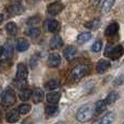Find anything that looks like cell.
<instances>
[{
    "mask_svg": "<svg viewBox=\"0 0 124 124\" xmlns=\"http://www.w3.org/2000/svg\"><path fill=\"white\" fill-rule=\"evenodd\" d=\"M113 4H114V0H105L103 3H102V7H101L102 12L103 13H108L112 9Z\"/></svg>",
    "mask_w": 124,
    "mask_h": 124,
    "instance_id": "cell-28",
    "label": "cell"
},
{
    "mask_svg": "<svg viewBox=\"0 0 124 124\" xmlns=\"http://www.w3.org/2000/svg\"><path fill=\"white\" fill-rule=\"evenodd\" d=\"M60 93H49V94H47V97H46V99H47V102H49L50 105H57V103L59 102V100H60Z\"/></svg>",
    "mask_w": 124,
    "mask_h": 124,
    "instance_id": "cell-15",
    "label": "cell"
},
{
    "mask_svg": "<svg viewBox=\"0 0 124 124\" xmlns=\"http://www.w3.org/2000/svg\"><path fill=\"white\" fill-rule=\"evenodd\" d=\"M32 98L35 103H39L44 99V92L40 88H35L34 92L32 93Z\"/></svg>",
    "mask_w": 124,
    "mask_h": 124,
    "instance_id": "cell-14",
    "label": "cell"
},
{
    "mask_svg": "<svg viewBox=\"0 0 124 124\" xmlns=\"http://www.w3.org/2000/svg\"><path fill=\"white\" fill-rule=\"evenodd\" d=\"M119 98H120V95H119L118 93H116V92H111L107 96V98H106L105 100H106V102H107V105H110V103L116 102Z\"/></svg>",
    "mask_w": 124,
    "mask_h": 124,
    "instance_id": "cell-24",
    "label": "cell"
},
{
    "mask_svg": "<svg viewBox=\"0 0 124 124\" xmlns=\"http://www.w3.org/2000/svg\"><path fill=\"white\" fill-rule=\"evenodd\" d=\"M63 46V40L60 36H54L50 40V48L51 49H58Z\"/></svg>",
    "mask_w": 124,
    "mask_h": 124,
    "instance_id": "cell-20",
    "label": "cell"
},
{
    "mask_svg": "<svg viewBox=\"0 0 124 124\" xmlns=\"http://www.w3.org/2000/svg\"><path fill=\"white\" fill-rule=\"evenodd\" d=\"M95 109L94 106L90 105V103H87V105H84L83 107H81L78 109L76 113V120L78 122H87L90 119L94 116L95 114Z\"/></svg>",
    "mask_w": 124,
    "mask_h": 124,
    "instance_id": "cell-1",
    "label": "cell"
},
{
    "mask_svg": "<svg viewBox=\"0 0 124 124\" xmlns=\"http://www.w3.org/2000/svg\"><path fill=\"white\" fill-rule=\"evenodd\" d=\"M25 34L27 36L32 37V38H36V37H38L40 35V30L38 27H35V26L34 27H30L25 31Z\"/></svg>",
    "mask_w": 124,
    "mask_h": 124,
    "instance_id": "cell-21",
    "label": "cell"
},
{
    "mask_svg": "<svg viewBox=\"0 0 124 124\" xmlns=\"http://www.w3.org/2000/svg\"><path fill=\"white\" fill-rule=\"evenodd\" d=\"M1 119H2V113H1V111H0V122H1Z\"/></svg>",
    "mask_w": 124,
    "mask_h": 124,
    "instance_id": "cell-37",
    "label": "cell"
},
{
    "mask_svg": "<svg viewBox=\"0 0 124 124\" xmlns=\"http://www.w3.org/2000/svg\"><path fill=\"white\" fill-rule=\"evenodd\" d=\"M39 16H32V17H30V19L27 20V22L26 23L28 24V25H36V24H38L39 23Z\"/></svg>",
    "mask_w": 124,
    "mask_h": 124,
    "instance_id": "cell-32",
    "label": "cell"
},
{
    "mask_svg": "<svg viewBox=\"0 0 124 124\" xmlns=\"http://www.w3.org/2000/svg\"><path fill=\"white\" fill-rule=\"evenodd\" d=\"M48 66L50 68H58L61 63V57L58 54H51L48 58Z\"/></svg>",
    "mask_w": 124,
    "mask_h": 124,
    "instance_id": "cell-10",
    "label": "cell"
},
{
    "mask_svg": "<svg viewBox=\"0 0 124 124\" xmlns=\"http://www.w3.org/2000/svg\"><path fill=\"white\" fill-rule=\"evenodd\" d=\"M59 81H57V79H50V81H48L47 83H46V88L49 90H54V89H57V88L59 87Z\"/></svg>",
    "mask_w": 124,
    "mask_h": 124,
    "instance_id": "cell-29",
    "label": "cell"
},
{
    "mask_svg": "<svg viewBox=\"0 0 124 124\" xmlns=\"http://www.w3.org/2000/svg\"><path fill=\"white\" fill-rule=\"evenodd\" d=\"M44 26H45L46 31H48V32H51V33L58 32L59 27H60V25H59V22L56 21V20H47V21L45 22V24H44Z\"/></svg>",
    "mask_w": 124,
    "mask_h": 124,
    "instance_id": "cell-6",
    "label": "cell"
},
{
    "mask_svg": "<svg viewBox=\"0 0 124 124\" xmlns=\"http://www.w3.org/2000/svg\"><path fill=\"white\" fill-rule=\"evenodd\" d=\"M123 82H124V75H120V76H118L114 79V84L116 85H121V84H123Z\"/></svg>",
    "mask_w": 124,
    "mask_h": 124,
    "instance_id": "cell-33",
    "label": "cell"
},
{
    "mask_svg": "<svg viewBox=\"0 0 124 124\" xmlns=\"http://www.w3.org/2000/svg\"><path fill=\"white\" fill-rule=\"evenodd\" d=\"M20 99L23 101H26L30 99V97L32 96V90L28 89V88H23V89H21V92H20Z\"/></svg>",
    "mask_w": 124,
    "mask_h": 124,
    "instance_id": "cell-26",
    "label": "cell"
},
{
    "mask_svg": "<svg viewBox=\"0 0 124 124\" xmlns=\"http://www.w3.org/2000/svg\"><path fill=\"white\" fill-rule=\"evenodd\" d=\"M123 124H124V123H123Z\"/></svg>",
    "mask_w": 124,
    "mask_h": 124,
    "instance_id": "cell-39",
    "label": "cell"
},
{
    "mask_svg": "<svg viewBox=\"0 0 124 124\" xmlns=\"http://www.w3.org/2000/svg\"><path fill=\"white\" fill-rule=\"evenodd\" d=\"M90 38H92V34H90V33H88V32L82 33V34H79L78 37H77V43L78 44H85V43H87Z\"/></svg>",
    "mask_w": 124,
    "mask_h": 124,
    "instance_id": "cell-25",
    "label": "cell"
},
{
    "mask_svg": "<svg viewBox=\"0 0 124 124\" xmlns=\"http://www.w3.org/2000/svg\"><path fill=\"white\" fill-rule=\"evenodd\" d=\"M45 110H46V114H47L48 116H52L58 113L59 108L57 107V105H49L46 107Z\"/></svg>",
    "mask_w": 124,
    "mask_h": 124,
    "instance_id": "cell-27",
    "label": "cell"
},
{
    "mask_svg": "<svg viewBox=\"0 0 124 124\" xmlns=\"http://www.w3.org/2000/svg\"><path fill=\"white\" fill-rule=\"evenodd\" d=\"M63 10V4L61 2H54L51 3L47 9V12L50 15H57Z\"/></svg>",
    "mask_w": 124,
    "mask_h": 124,
    "instance_id": "cell-7",
    "label": "cell"
},
{
    "mask_svg": "<svg viewBox=\"0 0 124 124\" xmlns=\"http://www.w3.org/2000/svg\"><path fill=\"white\" fill-rule=\"evenodd\" d=\"M89 73V66L85 65V64H81V65L75 66L71 72V77L73 81L77 82L79 79H82L85 75H87Z\"/></svg>",
    "mask_w": 124,
    "mask_h": 124,
    "instance_id": "cell-3",
    "label": "cell"
},
{
    "mask_svg": "<svg viewBox=\"0 0 124 124\" xmlns=\"http://www.w3.org/2000/svg\"><path fill=\"white\" fill-rule=\"evenodd\" d=\"M124 54V47L122 45H118V46H108L107 49L105 51L106 57L110 58L111 60H118Z\"/></svg>",
    "mask_w": 124,
    "mask_h": 124,
    "instance_id": "cell-2",
    "label": "cell"
},
{
    "mask_svg": "<svg viewBox=\"0 0 124 124\" xmlns=\"http://www.w3.org/2000/svg\"><path fill=\"white\" fill-rule=\"evenodd\" d=\"M2 21H3V15H2V14H0V24L2 23Z\"/></svg>",
    "mask_w": 124,
    "mask_h": 124,
    "instance_id": "cell-35",
    "label": "cell"
},
{
    "mask_svg": "<svg viewBox=\"0 0 124 124\" xmlns=\"http://www.w3.org/2000/svg\"><path fill=\"white\" fill-rule=\"evenodd\" d=\"M17 111L21 114H26L31 111V106L27 105V103H23V105H20L19 108H17Z\"/></svg>",
    "mask_w": 124,
    "mask_h": 124,
    "instance_id": "cell-30",
    "label": "cell"
},
{
    "mask_svg": "<svg viewBox=\"0 0 124 124\" xmlns=\"http://www.w3.org/2000/svg\"><path fill=\"white\" fill-rule=\"evenodd\" d=\"M101 48H102V43L100 40H96L92 46V50L94 52H99L101 50Z\"/></svg>",
    "mask_w": 124,
    "mask_h": 124,
    "instance_id": "cell-31",
    "label": "cell"
},
{
    "mask_svg": "<svg viewBox=\"0 0 124 124\" xmlns=\"http://www.w3.org/2000/svg\"><path fill=\"white\" fill-rule=\"evenodd\" d=\"M93 2H94V4H97L100 2V0H93Z\"/></svg>",
    "mask_w": 124,
    "mask_h": 124,
    "instance_id": "cell-36",
    "label": "cell"
},
{
    "mask_svg": "<svg viewBox=\"0 0 124 124\" xmlns=\"http://www.w3.org/2000/svg\"><path fill=\"white\" fill-rule=\"evenodd\" d=\"M118 32H119V25H118V23H111V24H109V25L107 26V28H106V36H109V37H112V36H114L116 34H118Z\"/></svg>",
    "mask_w": 124,
    "mask_h": 124,
    "instance_id": "cell-12",
    "label": "cell"
},
{
    "mask_svg": "<svg viewBox=\"0 0 124 124\" xmlns=\"http://www.w3.org/2000/svg\"><path fill=\"white\" fill-rule=\"evenodd\" d=\"M30 48V43L27 41V39L25 38H20L19 40L16 41V49L19 50L20 52H24Z\"/></svg>",
    "mask_w": 124,
    "mask_h": 124,
    "instance_id": "cell-16",
    "label": "cell"
},
{
    "mask_svg": "<svg viewBox=\"0 0 124 124\" xmlns=\"http://www.w3.org/2000/svg\"><path fill=\"white\" fill-rule=\"evenodd\" d=\"M56 124H65L64 122H58V123H56Z\"/></svg>",
    "mask_w": 124,
    "mask_h": 124,
    "instance_id": "cell-38",
    "label": "cell"
},
{
    "mask_svg": "<svg viewBox=\"0 0 124 124\" xmlns=\"http://www.w3.org/2000/svg\"><path fill=\"white\" fill-rule=\"evenodd\" d=\"M110 65H111L110 61L105 60V59H102V60H99L98 63H97V65H96V71L99 73V74H102V73H105L106 71L109 70Z\"/></svg>",
    "mask_w": 124,
    "mask_h": 124,
    "instance_id": "cell-9",
    "label": "cell"
},
{
    "mask_svg": "<svg viewBox=\"0 0 124 124\" xmlns=\"http://www.w3.org/2000/svg\"><path fill=\"white\" fill-rule=\"evenodd\" d=\"M12 54H13V45H12V43H11V41H7V44L4 45V47H3V54H2V56L8 60V59H10L11 57H12Z\"/></svg>",
    "mask_w": 124,
    "mask_h": 124,
    "instance_id": "cell-17",
    "label": "cell"
},
{
    "mask_svg": "<svg viewBox=\"0 0 124 124\" xmlns=\"http://www.w3.org/2000/svg\"><path fill=\"white\" fill-rule=\"evenodd\" d=\"M15 102V93L12 88H7L2 96V103L4 106H12Z\"/></svg>",
    "mask_w": 124,
    "mask_h": 124,
    "instance_id": "cell-4",
    "label": "cell"
},
{
    "mask_svg": "<svg viewBox=\"0 0 124 124\" xmlns=\"http://www.w3.org/2000/svg\"><path fill=\"white\" fill-rule=\"evenodd\" d=\"M107 102L106 100H98L94 106V109H95V114H99L101 113L102 111H105L106 108H107Z\"/></svg>",
    "mask_w": 124,
    "mask_h": 124,
    "instance_id": "cell-19",
    "label": "cell"
},
{
    "mask_svg": "<svg viewBox=\"0 0 124 124\" xmlns=\"http://www.w3.org/2000/svg\"><path fill=\"white\" fill-rule=\"evenodd\" d=\"M114 119H116V114H114L113 112H108V113L105 114L102 118H100L99 120L95 121L93 124H111L113 122Z\"/></svg>",
    "mask_w": 124,
    "mask_h": 124,
    "instance_id": "cell-8",
    "label": "cell"
},
{
    "mask_svg": "<svg viewBox=\"0 0 124 124\" xmlns=\"http://www.w3.org/2000/svg\"><path fill=\"white\" fill-rule=\"evenodd\" d=\"M27 74L28 71L27 68L24 63H20L17 64V69H16V81L19 83H25L26 78H27Z\"/></svg>",
    "mask_w": 124,
    "mask_h": 124,
    "instance_id": "cell-5",
    "label": "cell"
},
{
    "mask_svg": "<svg viewBox=\"0 0 124 124\" xmlns=\"http://www.w3.org/2000/svg\"><path fill=\"white\" fill-rule=\"evenodd\" d=\"M6 30H7V32H8L9 35L14 36V35L17 33V26L14 22H10V23H8L6 25Z\"/></svg>",
    "mask_w": 124,
    "mask_h": 124,
    "instance_id": "cell-23",
    "label": "cell"
},
{
    "mask_svg": "<svg viewBox=\"0 0 124 124\" xmlns=\"http://www.w3.org/2000/svg\"><path fill=\"white\" fill-rule=\"evenodd\" d=\"M8 12L11 15H19L24 12V8L22 6H20V4H13V6L8 8Z\"/></svg>",
    "mask_w": 124,
    "mask_h": 124,
    "instance_id": "cell-18",
    "label": "cell"
},
{
    "mask_svg": "<svg viewBox=\"0 0 124 124\" xmlns=\"http://www.w3.org/2000/svg\"><path fill=\"white\" fill-rule=\"evenodd\" d=\"M2 54H3V48L0 47V58L2 57Z\"/></svg>",
    "mask_w": 124,
    "mask_h": 124,
    "instance_id": "cell-34",
    "label": "cell"
},
{
    "mask_svg": "<svg viewBox=\"0 0 124 124\" xmlns=\"http://www.w3.org/2000/svg\"><path fill=\"white\" fill-rule=\"evenodd\" d=\"M20 118V113L17 110H10L6 116V120L9 123H15Z\"/></svg>",
    "mask_w": 124,
    "mask_h": 124,
    "instance_id": "cell-13",
    "label": "cell"
},
{
    "mask_svg": "<svg viewBox=\"0 0 124 124\" xmlns=\"http://www.w3.org/2000/svg\"><path fill=\"white\" fill-rule=\"evenodd\" d=\"M85 27L89 28V30H96L100 26V20L99 19H94V20H90V21L86 22L85 24Z\"/></svg>",
    "mask_w": 124,
    "mask_h": 124,
    "instance_id": "cell-22",
    "label": "cell"
},
{
    "mask_svg": "<svg viewBox=\"0 0 124 124\" xmlns=\"http://www.w3.org/2000/svg\"><path fill=\"white\" fill-rule=\"evenodd\" d=\"M76 52H77L76 48L73 47V46H69V47H66L65 49L63 50V56L68 61H71L75 58Z\"/></svg>",
    "mask_w": 124,
    "mask_h": 124,
    "instance_id": "cell-11",
    "label": "cell"
}]
</instances>
